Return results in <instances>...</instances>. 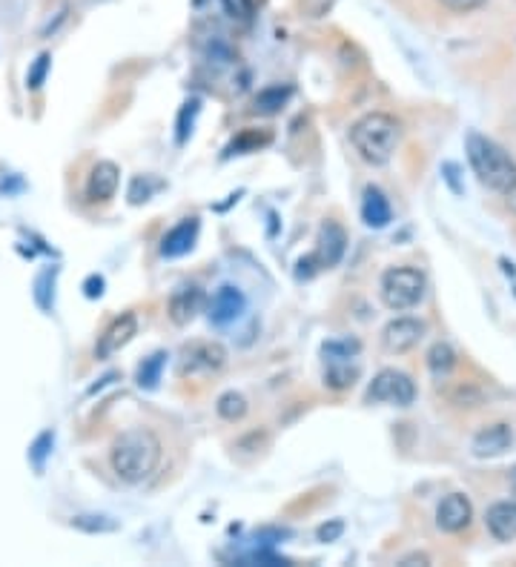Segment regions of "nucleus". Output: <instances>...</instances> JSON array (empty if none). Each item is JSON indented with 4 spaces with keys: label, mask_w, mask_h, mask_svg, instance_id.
Here are the masks:
<instances>
[{
    "label": "nucleus",
    "mask_w": 516,
    "mask_h": 567,
    "mask_svg": "<svg viewBox=\"0 0 516 567\" xmlns=\"http://www.w3.org/2000/svg\"><path fill=\"white\" fill-rule=\"evenodd\" d=\"M161 456H164L161 439L155 436L152 430L135 427V430H127V433H120L112 441L110 464L120 481H127V485H141V481H147L155 470H158Z\"/></svg>",
    "instance_id": "f257e3e1"
},
{
    "label": "nucleus",
    "mask_w": 516,
    "mask_h": 567,
    "mask_svg": "<svg viewBox=\"0 0 516 567\" xmlns=\"http://www.w3.org/2000/svg\"><path fill=\"white\" fill-rule=\"evenodd\" d=\"M402 141V120L390 112H368L350 127V144L356 155L370 166L390 164Z\"/></svg>",
    "instance_id": "f03ea898"
},
{
    "label": "nucleus",
    "mask_w": 516,
    "mask_h": 567,
    "mask_svg": "<svg viewBox=\"0 0 516 567\" xmlns=\"http://www.w3.org/2000/svg\"><path fill=\"white\" fill-rule=\"evenodd\" d=\"M464 149H468V164L479 184H485L499 195H505L508 189L516 186V161L496 141H491L488 135L471 132L468 141H464Z\"/></svg>",
    "instance_id": "7ed1b4c3"
},
{
    "label": "nucleus",
    "mask_w": 516,
    "mask_h": 567,
    "mask_svg": "<svg viewBox=\"0 0 516 567\" xmlns=\"http://www.w3.org/2000/svg\"><path fill=\"white\" fill-rule=\"evenodd\" d=\"M425 289H427V279L416 267H390L382 275V284H378L382 301L393 313H407V309L419 307L425 298Z\"/></svg>",
    "instance_id": "20e7f679"
},
{
    "label": "nucleus",
    "mask_w": 516,
    "mask_h": 567,
    "mask_svg": "<svg viewBox=\"0 0 516 567\" xmlns=\"http://www.w3.org/2000/svg\"><path fill=\"white\" fill-rule=\"evenodd\" d=\"M368 402H387L396 407H410L416 402V384L402 370H378L368 387Z\"/></svg>",
    "instance_id": "39448f33"
},
{
    "label": "nucleus",
    "mask_w": 516,
    "mask_h": 567,
    "mask_svg": "<svg viewBox=\"0 0 516 567\" xmlns=\"http://www.w3.org/2000/svg\"><path fill=\"white\" fill-rule=\"evenodd\" d=\"M224 364H227V350L218 341H196L184 350L178 373L181 378H206L215 375Z\"/></svg>",
    "instance_id": "423d86ee"
},
{
    "label": "nucleus",
    "mask_w": 516,
    "mask_h": 567,
    "mask_svg": "<svg viewBox=\"0 0 516 567\" xmlns=\"http://www.w3.org/2000/svg\"><path fill=\"white\" fill-rule=\"evenodd\" d=\"M425 330L427 326L419 318H410V316L393 318V321L385 324V330H382V347L390 355H405L425 338Z\"/></svg>",
    "instance_id": "0eeeda50"
},
{
    "label": "nucleus",
    "mask_w": 516,
    "mask_h": 567,
    "mask_svg": "<svg viewBox=\"0 0 516 567\" xmlns=\"http://www.w3.org/2000/svg\"><path fill=\"white\" fill-rule=\"evenodd\" d=\"M204 289L193 281H181L176 289H172V296L167 301V313H169V321L176 326H186L198 318V313L204 309Z\"/></svg>",
    "instance_id": "6e6552de"
},
{
    "label": "nucleus",
    "mask_w": 516,
    "mask_h": 567,
    "mask_svg": "<svg viewBox=\"0 0 516 567\" xmlns=\"http://www.w3.org/2000/svg\"><path fill=\"white\" fill-rule=\"evenodd\" d=\"M244 309H247L244 292H241L235 284H221L213 292L210 304H206V316H210V321L215 326H230L244 316Z\"/></svg>",
    "instance_id": "1a4fd4ad"
},
{
    "label": "nucleus",
    "mask_w": 516,
    "mask_h": 567,
    "mask_svg": "<svg viewBox=\"0 0 516 567\" xmlns=\"http://www.w3.org/2000/svg\"><path fill=\"white\" fill-rule=\"evenodd\" d=\"M473 522V505L464 493H447L436 507V527L442 533H462Z\"/></svg>",
    "instance_id": "9d476101"
},
{
    "label": "nucleus",
    "mask_w": 516,
    "mask_h": 567,
    "mask_svg": "<svg viewBox=\"0 0 516 567\" xmlns=\"http://www.w3.org/2000/svg\"><path fill=\"white\" fill-rule=\"evenodd\" d=\"M135 335H138V316H135V313L118 316V318L107 326V330H103V335L98 338V344H95V358H98V361L112 358L115 353L124 350Z\"/></svg>",
    "instance_id": "9b49d317"
},
{
    "label": "nucleus",
    "mask_w": 516,
    "mask_h": 567,
    "mask_svg": "<svg viewBox=\"0 0 516 567\" xmlns=\"http://www.w3.org/2000/svg\"><path fill=\"white\" fill-rule=\"evenodd\" d=\"M344 250H348V232H344L336 221H324L319 230V238H316V250L310 252L316 258L319 269L336 267L344 258Z\"/></svg>",
    "instance_id": "f8f14e48"
},
{
    "label": "nucleus",
    "mask_w": 516,
    "mask_h": 567,
    "mask_svg": "<svg viewBox=\"0 0 516 567\" xmlns=\"http://www.w3.org/2000/svg\"><path fill=\"white\" fill-rule=\"evenodd\" d=\"M513 444V427L508 421H493V424H485L473 436L471 441V453L476 458H496L511 450Z\"/></svg>",
    "instance_id": "ddd939ff"
},
{
    "label": "nucleus",
    "mask_w": 516,
    "mask_h": 567,
    "mask_svg": "<svg viewBox=\"0 0 516 567\" xmlns=\"http://www.w3.org/2000/svg\"><path fill=\"white\" fill-rule=\"evenodd\" d=\"M120 184V169L112 161H98L86 178V198L92 203H107L110 198H115Z\"/></svg>",
    "instance_id": "4468645a"
},
{
    "label": "nucleus",
    "mask_w": 516,
    "mask_h": 567,
    "mask_svg": "<svg viewBox=\"0 0 516 567\" xmlns=\"http://www.w3.org/2000/svg\"><path fill=\"white\" fill-rule=\"evenodd\" d=\"M198 230H201L198 218H184L181 223H176V227H172V230L161 238L158 252H161L164 258H181V255H186L189 250L196 247Z\"/></svg>",
    "instance_id": "2eb2a0df"
},
{
    "label": "nucleus",
    "mask_w": 516,
    "mask_h": 567,
    "mask_svg": "<svg viewBox=\"0 0 516 567\" xmlns=\"http://www.w3.org/2000/svg\"><path fill=\"white\" fill-rule=\"evenodd\" d=\"M361 221H365V227H370V230H385L393 221L387 195L373 184L365 186V195H361Z\"/></svg>",
    "instance_id": "dca6fc26"
},
{
    "label": "nucleus",
    "mask_w": 516,
    "mask_h": 567,
    "mask_svg": "<svg viewBox=\"0 0 516 567\" xmlns=\"http://www.w3.org/2000/svg\"><path fill=\"white\" fill-rule=\"evenodd\" d=\"M485 527L496 542L516 539V502H496L485 513Z\"/></svg>",
    "instance_id": "f3484780"
},
{
    "label": "nucleus",
    "mask_w": 516,
    "mask_h": 567,
    "mask_svg": "<svg viewBox=\"0 0 516 567\" xmlns=\"http://www.w3.org/2000/svg\"><path fill=\"white\" fill-rule=\"evenodd\" d=\"M292 98V86H282V83H275V86H267V90H262L255 98H253V112L258 115H279L284 107H287V100Z\"/></svg>",
    "instance_id": "a211bd4d"
},
{
    "label": "nucleus",
    "mask_w": 516,
    "mask_h": 567,
    "mask_svg": "<svg viewBox=\"0 0 516 567\" xmlns=\"http://www.w3.org/2000/svg\"><path fill=\"white\" fill-rule=\"evenodd\" d=\"M358 367L350 364V361H327V370H324V387H330L336 392L341 390H350L356 382H358Z\"/></svg>",
    "instance_id": "6ab92c4d"
},
{
    "label": "nucleus",
    "mask_w": 516,
    "mask_h": 567,
    "mask_svg": "<svg viewBox=\"0 0 516 567\" xmlns=\"http://www.w3.org/2000/svg\"><path fill=\"white\" fill-rule=\"evenodd\" d=\"M167 353L158 350V353H152L149 358H144L141 364H138V373H135V384L141 387V390H155L161 382V375H164V367H167Z\"/></svg>",
    "instance_id": "aec40b11"
},
{
    "label": "nucleus",
    "mask_w": 516,
    "mask_h": 567,
    "mask_svg": "<svg viewBox=\"0 0 516 567\" xmlns=\"http://www.w3.org/2000/svg\"><path fill=\"white\" fill-rule=\"evenodd\" d=\"M459 364V358H456V350L451 347V344H444V341H436L434 347L427 350V370L434 373L436 378H444V375H451Z\"/></svg>",
    "instance_id": "412c9836"
},
{
    "label": "nucleus",
    "mask_w": 516,
    "mask_h": 567,
    "mask_svg": "<svg viewBox=\"0 0 516 567\" xmlns=\"http://www.w3.org/2000/svg\"><path fill=\"white\" fill-rule=\"evenodd\" d=\"M272 141V135L270 132H258V129H241L230 146L224 149V158H230V155H244V152H258L262 146H267Z\"/></svg>",
    "instance_id": "4be33fe9"
},
{
    "label": "nucleus",
    "mask_w": 516,
    "mask_h": 567,
    "mask_svg": "<svg viewBox=\"0 0 516 567\" xmlns=\"http://www.w3.org/2000/svg\"><path fill=\"white\" fill-rule=\"evenodd\" d=\"M55 279H58V267H46L34 279V304L43 313H52V307H55Z\"/></svg>",
    "instance_id": "5701e85b"
},
{
    "label": "nucleus",
    "mask_w": 516,
    "mask_h": 567,
    "mask_svg": "<svg viewBox=\"0 0 516 567\" xmlns=\"http://www.w3.org/2000/svg\"><path fill=\"white\" fill-rule=\"evenodd\" d=\"M215 410H218V416H221L224 421H241V419L247 416L250 404H247V399H244L241 392L227 390V392H221V395H218Z\"/></svg>",
    "instance_id": "b1692460"
},
{
    "label": "nucleus",
    "mask_w": 516,
    "mask_h": 567,
    "mask_svg": "<svg viewBox=\"0 0 516 567\" xmlns=\"http://www.w3.org/2000/svg\"><path fill=\"white\" fill-rule=\"evenodd\" d=\"M361 353V344L356 338H330L321 344L324 361H350Z\"/></svg>",
    "instance_id": "393cba45"
},
{
    "label": "nucleus",
    "mask_w": 516,
    "mask_h": 567,
    "mask_svg": "<svg viewBox=\"0 0 516 567\" xmlns=\"http://www.w3.org/2000/svg\"><path fill=\"white\" fill-rule=\"evenodd\" d=\"M72 527H78L83 533H115L120 524L107 513H81L72 519Z\"/></svg>",
    "instance_id": "a878e982"
},
{
    "label": "nucleus",
    "mask_w": 516,
    "mask_h": 567,
    "mask_svg": "<svg viewBox=\"0 0 516 567\" xmlns=\"http://www.w3.org/2000/svg\"><path fill=\"white\" fill-rule=\"evenodd\" d=\"M201 112V100L198 98H189L181 112H178V124H176V144L184 146L189 141V135H193V124H196V118Z\"/></svg>",
    "instance_id": "bb28decb"
},
{
    "label": "nucleus",
    "mask_w": 516,
    "mask_h": 567,
    "mask_svg": "<svg viewBox=\"0 0 516 567\" xmlns=\"http://www.w3.org/2000/svg\"><path fill=\"white\" fill-rule=\"evenodd\" d=\"M52 447H55V433H52V430H43V433L29 444V464L34 468V473H43L46 458L52 456Z\"/></svg>",
    "instance_id": "cd10ccee"
},
{
    "label": "nucleus",
    "mask_w": 516,
    "mask_h": 567,
    "mask_svg": "<svg viewBox=\"0 0 516 567\" xmlns=\"http://www.w3.org/2000/svg\"><path fill=\"white\" fill-rule=\"evenodd\" d=\"M49 69H52V55H49V52H41V55L32 61L29 72H26V86H29L32 92H38L41 86L46 83Z\"/></svg>",
    "instance_id": "c85d7f7f"
},
{
    "label": "nucleus",
    "mask_w": 516,
    "mask_h": 567,
    "mask_svg": "<svg viewBox=\"0 0 516 567\" xmlns=\"http://www.w3.org/2000/svg\"><path fill=\"white\" fill-rule=\"evenodd\" d=\"M299 6H301V14L310 17V21H321V17L330 14L336 0H299Z\"/></svg>",
    "instance_id": "c756f323"
},
{
    "label": "nucleus",
    "mask_w": 516,
    "mask_h": 567,
    "mask_svg": "<svg viewBox=\"0 0 516 567\" xmlns=\"http://www.w3.org/2000/svg\"><path fill=\"white\" fill-rule=\"evenodd\" d=\"M238 564H270V567H275V564H292V562L279 556V553H272V550H253V553L241 556Z\"/></svg>",
    "instance_id": "7c9ffc66"
},
{
    "label": "nucleus",
    "mask_w": 516,
    "mask_h": 567,
    "mask_svg": "<svg viewBox=\"0 0 516 567\" xmlns=\"http://www.w3.org/2000/svg\"><path fill=\"white\" fill-rule=\"evenodd\" d=\"M439 4L447 9V12H454V14H471L476 9H482L488 4V0H439Z\"/></svg>",
    "instance_id": "2f4dec72"
},
{
    "label": "nucleus",
    "mask_w": 516,
    "mask_h": 567,
    "mask_svg": "<svg viewBox=\"0 0 516 567\" xmlns=\"http://www.w3.org/2000/svg\"><path fill=\"white\" fill-rule=\"evenodd\" d=\"M341 533H344V522H341V519H333V522L321 524L316 536H319V542H324V544H327V542H336V539L341 536Z\"/></svg>",
    "instance_id": "473e14b6"
},
{
    "label": "nucleus",
    "mask_w": 516,
    "mask_h": 567,
    "mask_svg": "<svg viewBox=\"0 0 516 567\" xmlns=\"http://www.w3.org/2000/svg\"><path fill=\"white\" fill-rule=\"evenodd\" d=\"M149 195H152V189L147 186V178H135L132 181V186H129V203H144V201H149Z\"/></svg>",
    "instance_id": "72a5a7b5"
},
{
    "label": "nucleus",
    "mask_w": 516,
    "mask_h": 567,
    "mask_svg": "<svg viewBox=\"0 0 516 567\" xmlns=\"http://www.w3.org/2000/svg\"><path fill=\"white\" fill-rule=\"evenodd\" d=\"M103 287H107L103 275H90V279L83 281V296L86 298H100L103 296Z\"/></svg>",
    "instance_id": "f704fd0d"
},
{
    "label": "nucleus",
    "mask_w": 516,
    "mask_h": 567,
    "mask_svg": "<svg viewBox=\"0 0 516 567\" xmlns=\"http://www.w3.org/2000/svg\"><path fill=\"white\" fill-rule=\"evenodd\" d=\"M442 175L444 181L451 184V189L456 195H462V184H459V166L456 164H442Z\"/></svg>",
    "instance_id": "c9c22d12"
},
{
    "label": "nucleus",
    "mask_w": 516,
    "mask_h": 567,
    "mask_svg": "<svg viewBox=\"0 0 516 567\" xmlns=\"http://www.w3.org/2000/svg\"><path fill=\"white\" fill-rule=\"evenodd\" d=\"M427 564H430L427 553H407L399 559V567H427Z\"/></svg>",
    "instance_id": "e433bc0d"
},
{
    "label": "nucleus",
    "mask_w": 516,
    "mask_h": 567,
    "mask_svg": "<svg viewBox=\"0 0 516 567\" xmlns=\"http://www.w3.org/2000/svg\"><path fill=\"white\" fill-rule=\"evenodd\" d=\"M505 203H508V210L516 215V186H513V189H508V193H505Z\"/></svg>",
    "instance_id": "4c0bfd02"
},
{
    "label": "nucleus",
    "mask_w": 516,
    "mask_h": 567,
    "mask_svg": "<svg viewBox=\"0 0 516 567\" xmlns=\"http://www.w3.org/2000/svg\"><path fill=\"white\" fill-rule=\"evenodd\" d=\"M508 485H511V490L516 493V464H513V468L508 470Z\"/></svg>",
    "instance_id": "58836bf2"
}]
</instances>
